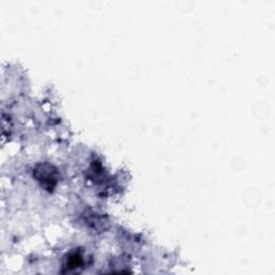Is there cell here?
Here are the masks:
<instances>
[{
	"mask_svg": "<svg viewBox=\"0 0 275 275\" xmlns=\"http://www.w3.org/2000/svg\"><path fill=\"white\" fill-rule=\"evenodd\" d=\"M82 265H83V257L79 253L76 252L69 256L65 268H67V270L70 272L75 269L80 268Z\"/></svg>",
	"mask_w": 275,
	"mask_h": 275,
	"instance_id": "7a4b0ae2",
	"label": "cell"
},
{
	"mask_svg": "<svg viewBox=\"0 0 275 275\" xmlns=\"http://www.w3.org/2000/svg\"><path fill=\"white\" fill-rule=\"evenodd\" d=\"M34 176L38 182L49 190H53L57 183V171L53 166L43 163L39 164L34 170Z\"/></svg>",
	"mask_w": 275,
	"mask_h": 275,
	"instance_id": "6da1fadb",
	"label": "cell"
}]
</instances>
